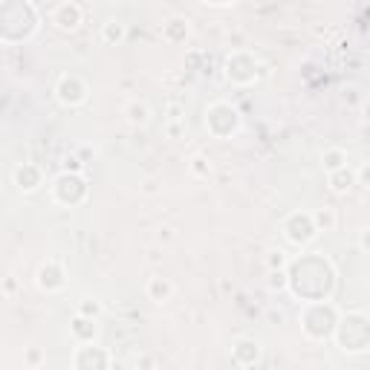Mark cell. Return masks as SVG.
Returning a JSON list of instances; mask_svg holds the SVG:
<instances>
[{"instance_id": "cell-1", "label": "cell", "mask_w": 370, "mask_h": 370, "mask_svg": "<svg viewBox=\"0 0 370 370\" xmlns=\"http://www.w3.org/2000/svg\"><path fill=\"white\" fill-rule=\"evenodd\" d=\"M38 9L32 4H0V41H26L38 29Z\"/></svg>"}, {"instance_id": "cell-2", "label": "cell", "mask_w": 370, "mask_h": 370, "mask_svg": "<svg viewBox=\"0 0 370 370\" xmlns=\"http://www.w3.org/2000/svg\"><path fill=\"white\" fill-rule=\"evenodd\" d=\"M338 310L330 301H316V304H306L304 306V316H301V327L304 333L316 338V342H324V338L335 335V324H338Z\"/></svg>"}, {"instance_id": "cell-3", "label": "cell", "mask_w": 370, "mask_h": 370, "mask_svg": "<svg viewBox=\"0 0 370 370\" xmlns=\"http://www.w3.org/2000/svg\"><path fill=\"white\" fill-rule=\"evenodd\" d=\"M205 128L217 139H232L240 131V113L229 102H214L205 110Z\"/></svg>"}, {"instance_id": "cell-4", "label": "cell", "mask_w": 370, "mask_h": 370, "mask_svg": "<svg viewBox=\"0 0 370 370\" xmlns=\"http://www.w3.org/2000/svg\"><path fill=\"white\" fill-rule=\"evenodd\" d=\"M338 333V345L350 353H362L367 347V316L364 313H353L347 318H338L335 324Z\"/></svg>"}, {"instance_id": "cell-5", "label": "cell", "mask_w": 370, "mask_h": 370, "mask_svg": "<svg viewBox=\"0 0 370 370\" xmlns=\"http://www.w3.org/2000/svg\"><path fill=\"white\" fill-rule=\"evenodd\" d=\"M52 197H55V203L67 205V208L84 203L87 200V179H84V174H70V171L58 174L55 182H52Z\"/></svg>"}, {"instance_id": "cell-6", "label": "cell", "mask_w": 370, "mask_h": 370, "mask_svg": "<svg viewBox=\"0 0 370 370\" xmlns=\"http://www.w3.org/2000/svg\"><path fill=\"white\" fill-rule=\"evenodd\" d=\"M226 78L232 84H252L258 78V58L252 52H232L226 58Z\"/></svg>"}, {"instance_id": "cell-7", "label": "cell", "mask_w": 370, "mask_h": 370, "mask_svg": "<svg viewBox=\"0 0 370 370\" xmlns=\"http://www.w3.org/2000/svg\"><path fill=\"white\" fill-rule=\"evenodd\" d=\"M284 234H287V240L292 243V246H310L313 240H316V226H313V217L306 211H292L290 217L284 220Z\"/></svg>"}, {"instance_id": "cell-8", "label": "cell", "mask_w": 370, "mask_h": 370, "mask_svg": "<svg viewBox=\"0 0 370 370\" xmlns=\"http://www.w3.org/2000/svg\"><path fill=\"white\" fill-rule=\"evenodd\" d=\"M55 99L64 105V107H78L87 102V84L84 78L67 73V76H61L58 84H55Z\"/></svg>"}, {"instance_id": "cell-9", "label": "cell", "mask_w": 370, "mask_h": 370, "mask_svg": "<svg viewBox=\"0 0 370 370\" xmlns=\"http://www.w3.org/2000/svg\"><path fill=\"white\" fill-rule=\"evenodd\" d=\"M73 370H110V353L99 345H78Z\"/></svg>"}, {"instance_id": "cell-10", "label": "cell", "mask_w": 370, "mask_h": 370, "mask_svg": "<svg viewBox=\"0 0 370 370\" xmlns=\"http://www.w3.org/2000/svg\"><path fill=\"white\" fill-rule=\"evenodd\" d=\"M35 284H38V290H44V292H58V290H64V284H67L64 266H61L58 261L41 263L38 272H35Z\"/></svg>"}, {"instance_id": "cell-11", "label": "cell", "mask_w": 370, "mask_h": 370, "mask_svg": "<svg viewBox=\"0 0 370 370\" xmlns=\"http://www.w3.org/2000/svg\"><path fill=\"white\" fill-rule=\"evenodd\" d=\"M81 20H84V9L78 4H73V0L58 4L52 9V23L61 29V32H76V29L81 26Z\"/></svg>"}, {"instance_id": "cell-12", "label": "cell", "mask_w": 370, "mask_h": 370, "mask_svg": "<svg viewBox=\"0 0 370 370\" xmlns=\"http://www.w3.org/2000/svg\"><path fill=\"white\" fill-rule=\"evenodd\" d=\"M15 185L23 194H32L44 185V171L38 165H32V162H23V165L15 168Z\"/></svg>"}, {"instance_id": "cell-13", "label": "cell", "mask_w": 370, "mask_h": 370, "mask_svg": "<svg viewBox=\"0 0 370 370\" xmlns=\"http://www.w3.org/2000/svg\"><path fill=\"white\" fill-rule=\"evenodd\" d=\"M232 359H234V364H240V367H252V364H258V359H261V345L252 342V338H240V342L232 347Z\"/></svg>"}, {"instance_id": "cell-14", "label": "cell", "mask_w": 370, "mask_h": 370, "mask_svg": "<svg viewBox=\"0 0 370 370\" xmlns=\"http://www.w3.org/2000/svg\"><path fill=\"white\" fill-rule=\"evenodd\" d=\"M145 292H148V298L153 304H168L171 295H174V284L168 281V278H162V275H153L148 281V287H145Z\"/></svg>"}, {"instance_id": "cell-15", "label": "cell", "mask_w": 370, "mask_h": 370, "mask_svg": "<svg viewBox=\"0 0 370 370\" xmlns=\"http://www.w3.org/2000/svg\"><path fill=\"white\" fill-rule=\"evenodd\" d=\"M70 333L78 345H92L96 342V321H90L84 316H76L73 324H70Z\"/></svg>"}, {"instance_id": "cell-16", "label": "cell", "mask_w": 370, "mask_h": 370, "mask_svg": "<svg viewBox=\"0 0 370 370\" xmlns=\"http://www.w3.org/2000/svg\"><path fill=\"white\" fill-rule=\"evenodd\" d=\"M189 18H171V20H165V26H162V38L168 41V44H182L185 38H189Z\"/></svg>"}, {"instance_id": "cell-17", "label": "cell", "mask_w": 370, "mask_h": 370, "mask_svg": "<svg viewBox=\"0 0 370 370\" xmlns=\"http://www.w3.org/2000/svg\"><path fill=\"white\" fill-rule=\"evenodd\" d=\"M327 179H330V189L335 191V194H347L353 185H356V174L345 165V168H338V171H333V174H327Z\"/></svg>"}, {"instance_id": "cell-18", "label": "cell", "mask_w": 370, "mask_h": 370, "mask_svg": "<svg viewBox=\"0 0 370 370\" xmlns=\"http://www.w3.org/2000/svg\"><path fill=\"white\" fill-rule=\"evenodd\" d=\"M125 23H119V20H105L102 23V41L110 44V47H119L121 41H125Z\"/></svg>"}, {"instance_id": "cell-19", "label": "cell", "mask_w": 370, "mask_h": 370, "mask_svg": "<svg viewBox=\"0 0 370 370\" xmlns=\"http://www.w3.org/2000/svg\"><path fill=\"white\" fill-rule=\"evenodd\" d=\"M321 165H324L327 174H333V171H338V168L347 165V153H345L342 148H327V150L321 153Z\"/></svg>"}, {"instance_id": "cell-20", "label": "cell", "mask_w": 370, "mask_h": 370, "mask_svg": "<svg viewBox=\"0 0 370 370\" xmlns=\"http://www.w3.org/2000/svg\"><path fill=\"white\" fill-rule=\"evenodd\" d=\"M310 217H313L316 232H333L335 223H338V217H335V211H333V208H318L316 214H310Z\"/></svg>"}, {"instance_id": "cell-21", "label": "cell", "mask_w": 370, "mask_h": 370, "mask_svg": "<svg viewBox=\"0 0 370 370\" xmlns=\"http://www.w3.org/2000/svg\"><path fill=\"white\" fill-rule=\"evenodd\" d=\"M125 113H128L131 125H148V119H150V110H148L145 102H131V105L125 107Z\"/></svg>"}, {"instance_id": "cell-22", "label": "cell", "mask_w": 370, "mask_h": 370, "mask_svg": "<svg viewBox=\"0 0 370 370\" xmlns=\"http://www.w3.org/2000/svg\"><path fill=\"white\" fill-rule=\"evenodd\" d=\"M76 316H84V318H90V321H96V318L102 316V301L84 298V301L78 304V313H76Z\"/></svg>"}, {"instance_id": "cell-23", "label": "cell", "mask_w": 370, "mask_h": 370, "mask_svg": "<svg viewBox=\"0 0 370 370\" xmlns=\"http://www.w3.org/2000/svg\"><path fill=\"white\" fill-rule=\"evenodd\" d=\"M287 266H290V261H287V255L281 249H272L266 255V269L269 272H287Z\"/></svg>"}, {"instance_id": "cell-24", "label": "cell", "mask_w": 370, "mask_h": 370, "mask_svg": "<svg viewBox=\"0 0 370 370\" xmlns=\"http://www.w3.org/2000/svg\"><path fill=\"white\" fill-rule=\"evenodd\" d=\"M191 174L208 177V174H211V162H208L205 157H194V160H191Z\"/></svg>"}, {"instance_id": "cell-25", "label": "cell", "mask_w": 370, "mask_h": 370, "mask_svg": "<svg viewBox=\"0 0 370 370\" xmlns=\"http://www.w3.org/2000/svg\"><path fill=\"white\" fill-rule=\"evenodd\" d=\"M269 290H287V272H269Z\"/></svg>"}, {"instance_id": "cell-26", "label": "cell", "mask_w": 370, "mask_h": 370, "mask_svg": "<svg viewBox=\"0 0 370 370\" xmlns=\"http://www.w3.org/2000/svg\"><path fill=\"white\" fill-rule=\"evenodd\" d=\"M41 362H44V353H41L38 347H29V353H26V364H32V367H35V364H41Z\"/></svg>"}, {"instance_id": "cell-27", "label": "cell", "mask_w": 370, "mask_h": 370, "mask_svg": "<svg viewBox=\"0 0 370 370\" xmlns=\"http://www.w3.org/2000/svg\"><path fill=\"white\" fill-rule=\"evenodd\" d=\"M157 240H160V243H168V240H174V229H168V226H165V229H160Z\"/></svg>"}, {"instance_id": "cell-28", "label": "cell", "mask_w": 370, "mask_h": 370, "mask_svg": "<svg viewBox=\"0 0 370 370\" xmlns=\"http://www.w3.org/2000/svg\"><path fill=\"white\" fill-rule=\"evenodd\" d=\"M4 290H6V292H9V295H12V292H15V290H18V284H15V278H9V281H6V287H4Z\"/></svg>"}]
</instances>
